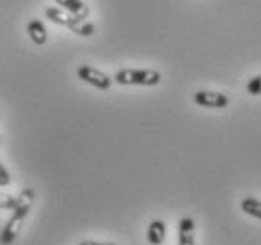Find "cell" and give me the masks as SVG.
<instances>
[{
  "label": "cell",
  "instance_id": "obj_1",
  "mask_svg": "<svg viewBox=\"0 0 261 245\" xmlns=\"http://www.w3.org/2000/svg\"><path fill=\"white\" fill-rule=\"evenodd\" d=\"M34 204V191L33 189H23L19 196L15 198V206L12 209V215L8 223L4 225L2 232H0V243L2 245H12L15 238L19 236V230L23 223H25L27 215L31 211V207Z\"/></svg>",
  "mask_w": 261,
  "mask_h": 245
},
{
  "label": "cell",
  "instance_id": "obj_2",
  "mask_svg": "<svg viewBox=\"0 0 261 245\" xmlns=\"http://www.w3.org/2000/svg\"><path fill=\"white\" fill-rule=\"evenodd\" d=\"M46 17L55 25L66 26L68 30H72L74 34L78 36H84V38H89L95 34V25L91 21L84 19V17H78L74 13H68L65 10H61L59 6H51L46 8Z\"/></svg>",
  "mask_w": 261,
  "mask_h": 245
},
{
  "label": "cell",
  "instance_id": "obj_3",
  "mask_svg": "<svg viewBox=\"0 0 261 245\" xmlns=\"http://www.w3.org/2000/svg\"><path fill=\"white\" fill-rule=\"evenodd\" d=\"M114 81L118 85H140V87H153L161 83V74L148 68H123L114 74Z\"/></svg>",
  "mask_w": 261,
  "mask_h": 245
},
{
  "label": "cell",
  "instance_id": "obj_4",
  "mask_svg": "<svg viewBox=\"0 0 261 245\" xmlns=\"http://www.w3.org/2000/svg\"><path fill=\"white\" fill-rule=\"evenodd\" d=\"M78 78L84 81V83L91 85L95 89L98 90H108L112 87V81L114 79L110 76H106L105 72L97 70V68H93L89 65H84L78 68Z\"/></svg>",
  "mask_w": 261,
  "mask_h": 245
},
{
  "label": "cell",
  "instance_id": "obj_5",
  "mask_svg": "<svg viewBox=\"0 0 261 245\" xmlns=\"http://www.w3.org/2000/svg\"><path fill=\"white\" fill-rule=\"evenodd\" d=\"M193 102L202 108H214V110H223L229 106V97L223 93H214V90H197L193 95Z\"/></svg>",
  "mask_w": 261,
  "mask_h": 245
},
{
  "label": "cell",
  "instance_id": "obj_6",
  "mask_svg": "<svg viewBox=\"0 0 261 245\" xmlns=\"http://www.w3.org/2000/svg\"><path fill=\"white\" fill-rule=\"evenodd\" d=\"M178 245H195V221L184 217L178 223Z\"/></svg>",
  "mask_w": 261,
  "mask_h": 245
},
{
  "label": "cell",
  "instance_id": "obj_7",
  "mask_svg": "<svg viewBox=\"0 0 261 245\" xmlns=\"http://www.w3.org/2000/svg\"><path fill=\"white\" fill-rule=\"evenodd\" d=\"M27 34H29V38H31V42H33L34 45H46L47 28L40 19L29 21V25H27Z\"/></svg>",
  "mask_w": 261,
  "mask_h": 245
},
{
  "label": "cell",
  "instance_id": "obj_8",
  "mask_svg": "<svg viewBox=\"0 0 261 245\" xmlns=\"http://www.w3.org/2000/svg\"><path fill=\"white\" fill-rule=\"evenodd\" d=\"M57 2V6L61 10H65L68 13H74V15H78V17H89V6L85 4L84 0H55Z\"/></svg>",
  "mask_w": 261,
  "mask_h": 245
},
{
  "label": "cell",
  "instance_id": "obj_9",
  "mask_svg": "<svg viewBox=\"0 0 261 245\" xmlns=\"http://www.w3.org/2000/svg\"><path fill=\"white\" fill-rule=\"evenodd\" d=\"M146 238L150 241L151 245H161L167 238V225H165L163 221H151L150 226H148V234H146Z\"/></svg>",
  "mask_w": 261,
  "mask_h": 245
},
{
  "label": "cell",
  "instance_id": "obj_10",
  "mask_svg": "<svg viewBox=\"0 0 261 245\" xmlns=\"http://www.w3.org/2000/svg\"><path fill=\"white\" fill-rule=\"evenodd\" d=\"M241 209L244 213H248L250 217H254V219L261 221V200H257V198H252V196H248V198H242Z\"/></svg>",
  "mask_w": 261,
  "mask_h": 245
},
{
  "label": "cell",
  "instance_id": "obj_11",
  "mask_svg": "<svg viewBox=\"0 0 261 245\" xmlns=\"http://www.w3.org/2000/svg\"><path fill=\"white\" fill-rule=\"evenodd\" d=\"M246 90H248L252 97H259L261 95V74L250 79L248 85H246Z\"/></svg>",
  "mask_w": 261,
  "mask_h": 245
},
{
  "label": "cell",
  "instance_id": "obj_12",
  "mask_svg": "<svg viewBox=\"0 0 261 245\" xmlns=\"http://www.w3.org/2000/svg\"><path fill=\"white\" fill-rule=\"evenodd\" d=\"M13 206H15V198H13L12 194L0 193V209H8V211H12Z\"/></svg>",
  "mask_w": 261,
  "mask_h": 245
},
{
  "label": "cell",
  "instance_id": "obj_13",
  "mask_svg": "<svg viewBox=\"0 0 261 245\" xmlns=\"http://www.w3.org/2000/svg\"><path fill=\"white\" fill-rule=\"evenodd\" d=\"M10 183H12V175H10L8 168L2 164V161H0V187H8Z\"/></svg>",
  "mask_w": 261,
  "mask_h": 245
},
{
  "label": "cell",
  "instance_id": "obj_14",
  "mask_svg": "<svg viewBox=\"0 0 261 245\" xmlns=\"http://www.w3.org/2000/svg\"><path fill=\"white\" fill-rule=\"evenodd\" d=\"M80 245H116V243H110V241H93V239H85V241H82Z\"/></svg>",
  "mask_w": 261,
  "mask_h": 245
}]
</instances>
